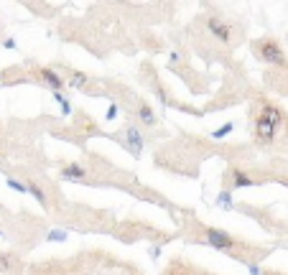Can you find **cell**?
I'll return each instance as SVG.
<instances>
[{
    "label": "cell",
    "mask_w": 288,
    "mask_h": 275,
    "mask_svg": "<svg viewBox=\"0 0 288 275\" xmlns=\"http://www.w3.org/2000/svg\"><path fill=\"white\" fill-rule=\"evenodd\" d=\"M235 130V125H232V122H224V125L222 128H217L215 133H212V138H215V140H219V138H224V135H230Z\"/></svg>",
    "instance_id": "cell-14"
},
{
    "label": "cell",
    "mask_w": 288,
    "mask_h": 275,
    "mask_svg": "<svg viewBox=\"0 0 288 275\" xmlns=\"http://www.w3.org/2000/svg\"><path fill=\"white\" fill-rule=\"evenodd\" d=\"M64 79H67L72 87L84 89V87H87V82H89V76H87V74H82V71H72V76H64Z\"/></svg>",
    "instance_id": "cell-11"
},
{
    "label": "cell",
    "mask_w": 288,
    "mask_h": 275,
    "mask_svg": "<svg viewBox=\"0 0 288 275\" xmlns=\"http://www.w3.org/2000/svg\"><path fill=\"white\" fill-rule=\"evenodd\" d=\"M250 273H252V275H260V268H257V265H250Z\"/></svg>",
    "instance_id": "cell-18"
},
{
    "label": "cell",
    "mask_w": 288,
    "mask_h": 275,
    "mask_svg": "<svg viewBox=\"0 0 288 275\" xmlns=\"http://www.w3.org/2000/svg\"><path fill=\"white\" fill-rule=\"evenodd\" d=\"M8 186H10L13 191H18V194H28L26 183H23V181H18V178H8Z\"/></svg>",
    "instance_id": "cell-15"
},
{
    "label": "cell",
    "mask_w": 288,
    "mask_h": 275,
    "mask_svg": "<svg viewBox=\"0 0 288 275\" xmlns=\"http://www.w3.org/2000/svg\"><path fill=\"white\" fill-rule=\"evenodd\" d=\"M204 240H207V244H212V247H217L222 252H235L237 247H242V242L237 237L222 232V229H215V227H204Z\"/></svg>",
    "instance_id": "cell-3"
},
{
    "label": "cell",
    "mask_w": 288,
    "mask_h": 275,
    "mask_svg": "<svg viewBox=\"0 0 288 275\" xmlns=\"http://www.w3.org/2000/svg\"><path fill=\"white\" fill-rule=\"evenodd\" d=\"M36 76H38V82H43V84H49L51 89H62L64 84H67V79L59 71H54V69H49V67H41V69H36L34 71Z\"/></svg>",
    "instance_id": "cell-6"
},
{
    "label": "cell",
    "mask_w": 288,
    "mask_h": 275,
    "mask_svg": "<svg viewBox=\"0 0 288 275\" xmlns=\"http://www.w3.org/2000/svg\"><path fill=\"white\" fill-rule=\"evenodd\" d=\"M288 128V115L281 110L276 102L260 100L257 107L252 110V130H255V140L260 145H273L278 140V133Z\"/></svg>",
    "instance_id": "cell-1"
},
{
    "label": "cell",
    "mask_w": 288,
    "mask_h": 275,
    "mask_svg": "<svg viewBox=\"0 0 288 275\" xmlns=\"http://www.w3.org/2000/svg\"><path fill=\"white\" fill-rule=\"evenodd\" d=\"M62 178H67V181H84L87 178V168L79 166V163H67L62 168Z\"/></svg>",
    "instance_id": "cell-9"
},
{
    "label": "cell",
    "mask_w": 288,
    "mask_h": 275,
    "mask_svg": "<svg viewBox=\"0 0 288 275\" xmlns=\"http://www.w3.org/2000/svg\"><path fill=\"white\" fill-rule=\"evenodd\" d=\"M255 56L260 59V61H265V64L288 69V56H286V51L281 49V43L273 41V38H260V41H257V43H255Z\"/></svg>",
    "instance_id": "cell-2"
},
{
    "label": "cell",
    "mask_w": 288,
    "mask_h": 275,
    "mask_svg": "<svg viewBox=\"0 0 288 275\" xmlns=\"http://www.w3.org/2000/svg\"><path fill=\"white\" fill-rule=\"evenodd\" d=\"M3 46H5V49H16V38H5Z\"/></svg>",
    "instance_id": "cell-17"
},
{
    "label": "cell",
    "mask_w": 288,
    "mask_h": 275,
    "mask_svg": "<svg viewBox=\"0 0 288 275\" xmlns=\"http://www.w3.org/2000/svg\"><path fill=\"white\" fill-rule=\"evenodd\" d=\"M138 122L141 125H145V128H153V125H158V117H156V112H153V107H150L148 102H141L138 104Z\"/></svg>",
    "instance_id": "cell-7"
},
{
    "label": "cell",
    "mask_w": 288,
    "mask_h": 275,
    "mask_svg": "<svg viewBox=\"0 0 288 275\" xmlns=\"http://www.w3.org/2000/svg\"><path fill=\"white\" fill-rule=\"evenodd\" d=\"M123 143L128 145V150L133 153V156H141L143 148H145V138H143L141 128L138 125H125V130H123Z\"/></svg>",
    "instance_id": "cell-5"
},
{
    "label": "cell",
    "mask_w": 288,
    "mask_h": 275,
    "mask_svg": "<svg viewBox=\"0 0 288 275\" xmlns=\"http://www.w3.org/2000/svg\"><path fill=\"white\" fill-rule=\"evenodd\" d=\"M117 117V104H110V110H108V117L105 120H115Z\"/></svg>",
    "instance_id": "cell-16"
},
{
    "label": "cell",
    "mask_w": 288,
    "mask_h": 275,
    "mask_svg": "<svg viewBox=\"0 0 288 275\" xmlns=\"http://www.w3.org/2000/svg\"><path fill=\"white\" fill-rule=\"evenodd\" d=\"M217 204H219L222 209H232V191H230V189H227V191H219Z\"/></svg>",
    "instance_id": "cell-13"
},
{
    "label": "cell",
    "mask_w": 288,
    "mask_h": 275,
    "mask_svg": "<svg viewBox=\"0 0 288 275\" xmlns=\"http://www.w3.org/2000/svg\"><path fill=\"white\" fill-rule=\"evenodd\" d=\"M227 178H230V183H232V186H252V183H255V178H250L245 171H240V168H230V171H227L224 173V181Z\"/></svg>",
    "instance_id": "cell-8"
},
{
    "label": "cell",
    "mask_w": 288,
    "mask_h": 275,
    "mask_svg": "<svg viewBox=\"0 0 288 275\" xmlns=\"http://www.w3.org/2000/svg\"><path fill=\"white\" fill-rule=\"evenodd\" d=\"M207 31H209V36H215L219 43H230L232 41V26L222 21L219 15H209L207 18Z\"/></svg>",
    "instance_id": "cell-4"
},
{
    "label": "cell",
    "mask_w": 288,
    "mask_h": 275,
    "mask_svg": "<svg viewBox=\"0 0 288 275\" xmlns=\"http://www.w3.org/2000/svg\"><path fill=\"white\" fill-rule=\"evenodd\" d=\"M54 100H56L59 107H62V112H64V115H72V104H69V100H67L59 89H54Z\"/></svg>",
    "instance_id": "cell-12"
},
{
    "label": "cell",
    "mask_w": 288,
    "mask_h": 275,
    "mask_svg": "<svg viewBox=\"0 0 288 275\" xmlns=\"http://www.w3.org/2000/svg\"><path fill=\"white\" fill-rule=\"evenodd\" d=\"M0 235H3V232H0Z\"/></svg>",
    "instance_id": "cell-19"
},
{
    "label": "cell",
    "mask_w": 288,
    "mask_h": 275,
    "mask_svg": "<svg viewBox=\"0 0 288 275\" xmlns=\"http://www.w3.org/2000/svg\"><path fill=\"white\" fill-rule=\"evenodd\" d=\"M26 189H28V194H31L38 204H43V206L49 204V202H46V191H43V189L38 186V183H36L34 178H31V181H26Z\"/></svg>",
    "instance_id": "cell-10"
}]
</instances>
